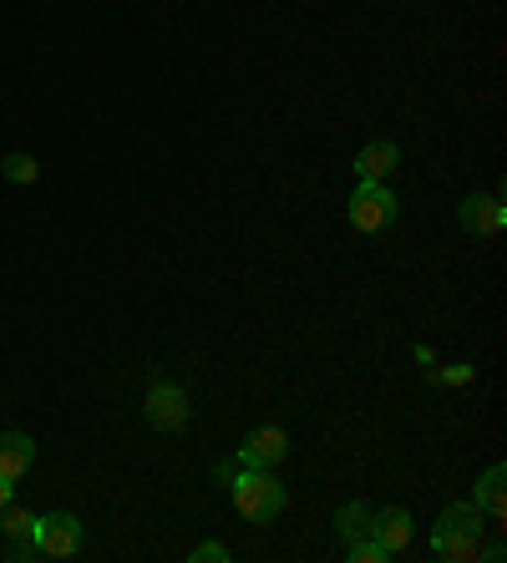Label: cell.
<instances>
[{
	"instance_id": "1",
	"label": "cell",
	"mask_w": 507,
	"mask_h": 563,
	"mask_svg": "<svg viewBox=\"0 0 507 563\" xmlns=\"http://www.w3.org/2000/svg\"><path fill=\"white\" fill-rule=\"evenodd\" d=\"M431 553L437 559H452V563H472L482 559V508L477 503H452V508L437 518L431 528Z\"/></svg>"
},
{
	"instance_id": "2",
	"label": "cell",
	"mask_w": 507,
	"mask_h": 563,
	"mask_svg": "<svg viewBox=\"0 0 507 563\" xmlns=\"http://www.w3.org/2000/svg\"><path fill=\"white\" fill-rule=\"evenodd\" d=\"M229 487H234L239 518H249V523H274L289 503V493H285V483L274 477V467H244Z\"/></svg>"
},
{
	"instance_id": "3",
	"label": "cell",
	"mask_w": 507,
	"mask_h": 563,
	"mask_svg": "<svg viewBox=\"0 0 507 563\" xmlns=\"http://www.w3.org/2000/svg\"><path fill=\"white\" fill-rule=\"evenodd\" d=\"M351 223L355 234H381V229H390L396 223V198H390L386 184H355L351 194Z\"/></svg>"
},
{
	"instance_id": "4",
	"label": "cell",
	"mask_w": 507,
	"mask_h": 563,
	"mask_svg": "<svg viewBox=\"0 0 507 563\" xmlns=\"http://www.w3.org/2000/svg\"><path fill=\"white\" fill-rule=\"evenodd\" d=\"M188 391H183L178 380H153L147 386V401H143V417L153 432H178L183 421H188Z\"/></svg>"
},
{
	"instance_id": "5",
	"label": "cell",
	"mask_w": 507,
	"mask_h": 563,
	"mask_svg": "<svg viewBox=\"0 0 507 563\" xmlns=\"http://www.w3.org/2000/svg\"><path fill=\"white\" fill-rule=\"evenodd\" d=\"M36 549H41V559H71L81 549V518H71V512L36 518Z\"/></svg>"
},
{
	"instance_id": "6",
	"label": "cell",
	"mask_w": 507,
	"mask_h": 563,
	"mask_svg": "<svg viewBox=\"0 0 507 563\" xmlns=\"http://www.w3.org/2000/svg\"><path fill=\"white\" fill-rule=\"evenodd\" d=\"M289 452V437L279 427H260V432H249L244 446H239V462L244 467H279Z\"/></svg>"
},
{
	"instance_id": "7",
	"label": "cell",
	"mask_w": 507,
	"mask_h": 563,
	"mask_svg": "<svg viewBox=\"0 0 507 563\" xmlns=\"http://www.w3.org/2000/svg\"><path fill=\"white\" fill-rule=\"evenodd\" d=\"M503 223H507L503 198H493V194L462 198V229L467 234H503Z\"/></svg>"
},
{
	"instance_id": "8",
	"label": "cell",
	"mask_w": 507,
	"mask_h": 563,
	"mask_svg": "<svg viewBox=\"0 0 507 563\" xmlns=\"http://www.w3.org/2000/svg\"><path fill=\"white\" fill-rule=\"evenodd\" d=\"M396 163H401V147L396 143H386V137H381V143H365L361 153H355V178H361V184H386L390 173H396Z\"/></svg>"
},
{
	"instance_id": "9",
	"label": "cell",
	"mask_w": 507,
	"mask_h": 563,
	"mask_svg": "<svg viewBox=\"0 0 507 563\" xmlns=\"http://www.w3.org/2000/svg\"><path fill=\"white\" fill-rule=\"evenodd\" d=\"M371 538H376L386 553H401L411 543V512L406 508H381L371 512Z\"/></svg>"
},
{
	"instance_id": "10",
	"label": "cell",
	"mask_w": 507,
	"mask_h": 563,
	"mask_svg": "<svg viewBox=\"0 0 507 563\" xmlns=\"http://www.w3.org/2000/svg\"><path fill=\"white\" fill-rule=\"evenodd\" d=\"M36 462V442L26 432H0V477L5 483H21Z\"/></svg>"
},
{
	"instance_id": "11",
	"label": "cell",
	"mask_w": 507,
	"mask_h": 563,
	"mask_svg": "<svg viewBox=\"0 0 507 563\" xmlns=\"http://www.w3.org/2000/svg\"><path fill=\"white\" fill-rule=\"evenodd\" d=\"M503 483H507V467H503V462H493V467L482 472L477 493H472V503H477V508H482V518H503V508H507V493H503Z\"/></svg>"
},
{
	"instance_id": "12",
	"label": "cell",
	"mask_w": 507,
	"mask_h": 563,
	"mask_svg": "<svg viewBox=\"0 0 507 563\" xmlns=\"http://www.w3.org/2000/svg\"><path fill=\"white\" fill-rule=\"evenodd\" d=\"M335 533L351 543V538H361V533H371V508L365 503H345V508L335 512Z\"/></svg>"
},
{
	"instance_id": "13",
	"label": "cell",
	"mask_w": 507,
	"mask_h": 563,
	"mask_svg": "<svg viewBox=\"0 0 507 563\" xmlns=\"http://www.w3.org/2000/svg\"><path fill=\"white\" fill-rule=\"evenodd\" d=\"M0 173H5L11 184H36V178H41V163L31 153H5V157H0Z\"/></svg>"
},
{
	"instance_id": "14",
	"label": "cell",
	"mask_w": 507,
	"mask_h": 563,
	"mask_svg": "<svg viewBox=\"0 0 507 563\" xmlns=\"http://www.w3.org/2000/svg\"><path fill=\"white\" fill-rule=\"evenodd\" d=\"M0 533L5 538H36V518H31L26 508H11V503H5V508H0Z\"/></svg>"
},
{
	"instance_id": "15",
	"label": "cell",
	"mask_w": 507,
	"mask_h": 563,
	"mask_svg": "<svg viewBox=\"0 0 507 563\" xmlns=\"http://www.w3.org/2000/svg\"><path fill=\"white\" fill-rule=\"evenodd\" d=\"M345 553H351V563H386V559H390V553L381 549V543H376L371 533L351 538V543H345Z\"/></svg>"
},
{
	"instance_id": "16",
	"label": "cell",
	"mask_w": 507,
	"mask_h": 563,
	"mask_svg": "<svg viewBox=\"0 0 507 563\" xmlns=\"http://www.w3.org/2000/svg\"><path fill=\"white\" fill-rule=\"evenodd\" d=\"M194 563H229V549H223V543H198Z\"/></svg>"
},
{
	"instance_id": "17",
	"label": "cell",
	"mask_w": 507,
	"mask_h": 563,
	"mask_svg": "<svg viewBox=\"0 0 507 563\" xmlns=\"http://www.w3.org/2000/svg\"><path fill=\"white\" fill-rule=\"evenodd\" d=\"M442 380H452V386H462V380H472V366H452V371H442Z\"/></svg>"
},
{
	"instance_id": "18",
	"label": "cell",
	"mask_w": 507,
	"mask_h": 563,
	"mask_svg": "<svg viewBox=\"0 0 507 563\" xmlns=\"http://www.w3.org/2000/svg\"><path fill=\"white\" fill-rule=\"evenodd\" d=\"M11 493H15V483H5V477H0V508L11 503Z\"/></svg>"
}]
</instances>
